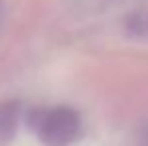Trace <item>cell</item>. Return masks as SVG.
Wrapping results in <instances>:
<instances>
[{
  "mask_svg": "<svg viewBox=\"0 0 148 146\" xmlns=\"http://www.w3.org/2000/svg\"><path fill=\"white\" fill-rule=\"evenodd\" d=\"M82 124L72 108L56 106L42 112L36 120V134L46 146H70L78 140Z\"/></svg>",
  "mask_w": 148,
  "mask_h": 146,
  "instance_id": "cell-1",
  "label": "cell"
}]
</instances>
